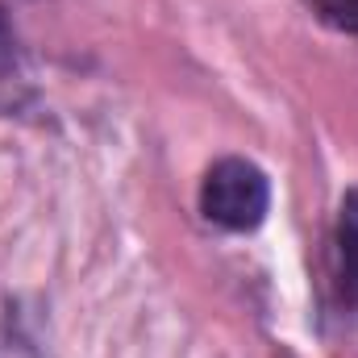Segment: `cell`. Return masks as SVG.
Wrapping results in <instances>:
<instances>
[{"mask_svg": "<svg viewBox=\"0 0 358 358\" xmlns=\"http://www.w3.org/2000/svg\"><path fill=\"white\" fill-rule=\"evenodd\" d=\"M21 84H25V76H21V50H17V34H13V25H8V17H4V8H0V108L17 104Z\"/></svg>", "mask_w": 358, "mask_h": 358, "instance_id": "cell-2", "label": "cell"}, {"mask_svg": "<svg viewBox=\"0 0 358 358\" xmlns=\"http://www.w3.org/2000/svg\"><path fill=\"white\" fill-rule=\"evenodd\" d=\"M271 204V183L267 176L246 163V159H221L208 167V176L200 183V213L229 229V234H246L255 225H263Z\"/></svg>", "mask_w": 358, "mask_h": 358, "instance_id": "cell-1", "label": "cell"}, {"mask_svg": "<svg viewBox=\"0 0 358 358\" xmlns=\"http://www.w3.org/2000/svg\"><path fill=\"white\" fill-rule=\"evenodd\" d=\"M338 255L346 275L358 283V192L342 200V217H338Z\"/></svg>", "mask_w": 358, "mask_h": 358, "instance_id": "cell-3", "label": "cell"}, {"mask_svg": "<svg viewBox=\"0 0 358 358\" xmlns=\"http://www.w3.org/2000/svg\"><path fill=\"white\" fill-rule=\"evenodd\" d=\"M325 4V13H342V21L358 29V0H321Z\"/></svg>", "mask_w": 358, "mask_h": 358, "instance_id": "cell-4", "label": "cell"}]
</instances>
